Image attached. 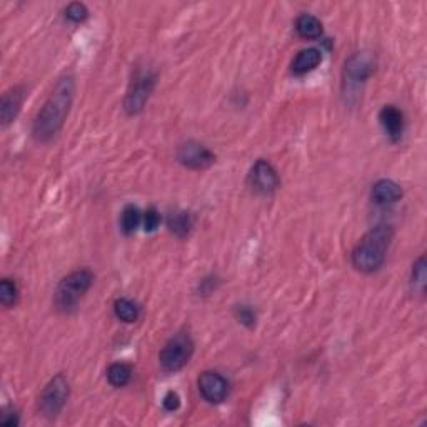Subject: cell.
<instances>
[{
	"label": "cell",
	"mask_w": 427,
	"mask_h": 427,
	"mask_svg": "<svg viewBox=\"0 0 427 427\" xmlns=\"http://www.w3.org/2000/svg\"><path fill=\"white\" fill-rule=\"evenodd\" d=\"M372 200L379 206H387V204H394L403 198V189L394 181L382 179V181L376 182L372 187Z\"/></svg>",
	"instance_id": "cell-13"
},
{
	"label": "cell",
	"mask_w": 427,
	"mask_h": 427,
	"mask_svg": "<svg viewBox=\"0 0 427 427\" xmlns=\"http://www.w3.org/2000/svg\"><path fill=\"white\" fill-rule=\"evenodd\" d=\"M154 86H156V74L152 70H137L124 100V108L129 115H136L142 112L150 94H152Z\"/></svg>",
	"instance_id": "cell-5"
},
{
	"label": "cell",
	"mask_w": 427,
	"mask_h": 427,
	"mask_svg": "<svg viewBox=\"0 0 427 427\" xmlns=\"http://www.w3.org/2000/svg\"><path fill=\"white\" fill-rule=\"evenodd\" d=\"M250 187L257 194H272L279 187L280 179L275 169L267 161H257L249 174Z\"/></svg>",
	"instance_id": "cell-9"
},
{
	"label": "cell",
	"mask_w": 427,
	"mask_h": 427,
	"mask_svg": "<svg viewBox=\"0 0 427 427\" xmlns=\"http://www.w3.org/2000/svg\"><path fill=\"white\" fill-rule=\"evenodd\" d=\"M194 354V342L187 332L175 334L159 354V362L167 372L181 371Z\"/></svg>",
	"instance_id": "cell-4"
},
{
	"label": "cell",
	"mask_w": 427,
	"mask_h": 427,
	"mask_svg": "<svg viewBox=\"0 0 427 427\" xmlns=\"http://www.w3.org/2000/svg\"><path fill=\"white\" fill-rule=\"evenodd\" d=\"M162 405H164L166 411L172 412V411H177L179 405H181V397H179L177 392L174 391H169L164 397V401H162Z\"/></svg>",
	"instance_id": "cell-25"
},
{
	"label": "cell",
	"mask_w": 427,
	"mask_h": 427,
	"mask_svg": "<svg viewBox=\"0 0 427 427\" xmlns=\"http://www.w3.org/2000/svg\"><path fill=\"white\" fill-rule=\"evenodd\" d=\"M142 222V214L136 206H127L122 211V217H120V227H122L124 234L131 236L139 227Z\"/></svg>",
	"instance_id": "cell-18"
},
{
	"label": "cell",
	"mask_w": 427,
	"mask_h": 427,
	"mask_svg": "<svg viewBox=\"0 0 427 427\" xmlns=\"http://www.w3.org/2000/svg\"><path fill=\"white\" fill-rule=\"evenodd\" d=\"M0 424L6 427L19 426V414H17L14 409H10V411H3V416L0 417Z\"/></svg>",
	"instance_id": "cell-26"
},
{
	"label": "cell",
	"mask_w": 427,
	"mask_h": 427,
	"mask_svg": "<svg viewBox=\"0 0 427 427\" xmlns=\"http://www.w3.org/2000/svg\"><path fill=\"white\" fill-rule=\"evenodd\" d=\"M131 378H132V369L129 364L115 362L107 369V379L114 387L127 386Z\"/></svg>",
	"instance_id": "cell-17"
},
{
	"label": "cell",
	"mask_w": 427,
	"mask_h": 427,
	"mask_svg": "<svg viewBox=\"0 0 427 427\" xmlns=\"http://www.w3.org/2000/svg\"><path fill=\"white\" fill-rule=\"evenodd\" d=\"M75 92L74 79L65 75L56 83L52 94L45 100L44 107L33 120L32 134L39 142H49L57 136L58 131L64 127V122L69 115Z\"/></svg>",
	"instance_id": "cell-1"
},
{
	"label": "cell",
	"mask_w": 427,
	"mask_h": 427,
	"mask_svg": "<svg viewBox=\"0 0 427 427\" xmlns=\"http://www.w3.org/2000/svg\"><path fill=\"white\" fill-rule=\"evenodd\" d=\"M177 159L182 166L189 167L194 170H202L211 167L216 162V156L209 150L206 145L199 144V142L189 140L182 144L177 150Z\"/></svg>",
	"instance_id": "cell-8"
},
{
	"label": "cell",
	"mask_w": 427,
	"mask_h": 427,
	"mask_svg": "<svg viewBox=\"0 0 427 427\" xmlns=\"http://www.w3.org/2000/svg\"><path fill=\"white\" fill-rule=\"evenodd\" d=\"M167 225H169L170 232H174L177 237H187L191 234L192 225V216L186 211H175L170 212L167 217Z\"/></svg>",
	"instance_id": "cell-16"
},
{
	"label": "cell",
	"mask_w": 427,
	"mask_h": 427,
	"mask_svg": "<svg viewBox=\"0 0 427 427\" xmlns=\"http://www.w3.org/2000/svg\"><path fill=\"white\" fill-rule=\"evenodd\" d=\"M17 296H19V291H17L15 282H12L10 279H3L0 284V303L3 307H12L17 303Z\"/></svg>",
	"instance_id": "cell-20"
},
{
	"label": "cell",
	"mask_w": 427,
	"mask_h": 427,
	"mask_svg": "<svg viewBox=\"0 0 427 427\" xmlns=\"http://www.w3.org/2000/svg\"><path fill=\"white\" fill-rule=\"evenodd\" d=\"M24 100V90L20 87H14L3 94L2 104H0V119H2L3 125H8L19 114L20 107H22Z\"/></svg>",
	"instance_id": "cell-12"
},
{
	"label": "cell",
	"mask_w": 427,
	"mask_h": 427,
	"mask_svg": "<svg viewBox=\"0 0 427 427\" xmlns=\"http://www.w3.org/2000/svg\"><path fill=\"white\" fill-rule=\"evenodd\" d=\"M236 316H237L239 322L249 325V328H252V325L255 324V314L252 309L247 307V305H239L236 311Z\"/></svg>",
	"instance_id": "cell-24"
},
{
	"label": "cell",
	"mask_w": 427,
	"mask_h": 427,
	"mask_svg": "<svg viewBox=\"0 0 427 427\" xmlns=\"http://www.w3.org/2000/svg\"><path fill=\"white\" fill-rule=\"evenodd\" d=\"M144 229L145 232H154V230H157L159 225H161V214L157 212V209L150 207L147 209V212L144 214Z\"/></svg>",
	"instance_id": "cell-23"
},
{
	"label": "cell",
	"mask_w": 427,
	"mask_h": 427,
	"mask_svg": "<svg viewBox=\"0 0 427 427\" xmlns=\"http://www.w3.org/2000/svg\"><path fill=\"white\" fill-rule=\"evenodd\" d=\"M69 380L64 374H57L47 386L44 387L39 397V409L45 417H57L62 412L69 399Z\"/></svg>",
	"instance_id": "cell-6"
},
{
	"label": "cell",
	"mask_w": 427,
	"mask_h": 427,
	"mask_svg": "<svg viewBox=\"0 0 427 427\" xmlns=\"http://www.w3.org/2000/svg\"><path fill=\"white\" fill-rule=\"evenodd\" d=\"M322 54L317 49H304L297 54L292 62V72L297 75H304L316 69L321 64Z\"/></svg>",
	"instance_id": "cell-14"
},
{
	"label": "cell",
	"mask_w": 427,
	"mask_h": 427,
	"mask_svg": "<svg viewBox=\"0 0 427 427\" xmlns=\"http://www.w3.org/2000/svg\"><path fill=\"white\" fill-rule=\"evenodd\" d=\"M199 391L204 399L211 404H219L229 394L227 379L222 378L219 372L207 371L200 374L199 378Z\"/></svg>",
	"instance_id": "cell-10"
},
{
	"label": "cell",
	"mask_w": 427,
	"mask_h": 427,
	"mask_svg": "<svg viewBox=\"0 0 427 427\" xmlns=\"http://www.w3.org/2000/svg\"><path fill=\"white\" fill-rule=\"evenodd\" d=\"M115 316L124 322H136L139 319V307L129 299H119L114 305Z\"/></svg>",
	"instance_id": "cell-19"
},
{
	"label": "cell",
	"mask_w": 427,
	"mask_h": 427,
	"mask_svg": "<svg viewBox=\"0 0 427 427\" xmlns=\"http://www.w3.org/2000/svg\"><path fill=\"white\" fill-rule=\"evenodd\" d=\"M426 257L422 255L419 261L414 264L412 269V287L414 291H417L419 294H424L426 291Z\"/></svg>",
	"instance_id": "cell-21"
},
{
	"label": "cell",
	"mask_w": 427,
	"mask_h": 427,
	"mask_svg": "<svg viewBox=\"0 0 427 427\" xmlns=\"http://www.w3.org/2000/svg\"><path fill=\"white\" fill-rule=\"evenodd\" d=\"M296 31L303 39H319L322 35V24L317 17L311 14H303L297 17L296 20Z\"/></svg>",
	"instance_id": "cell-15"
},
{
	"label": "cell",
	"mask_w": 427,
	"mask_h": 427,
	"mask_svg": "<svg viewBox=\"0 0 427 427\" xmlns=\"http://www.w3.org/2000/svg\"><path fill=\"white\" fill-rule=\"evenodd\" d=\"M379 122L382 125L384 132L391 140L397 142L403 137L404 132V114L396 106H386L379 112Z\"/></svg>",
	"instance_id": "cell-11"
},
{
	"label": "cell",
	"mask_w": 427,
	"mask_h": 427,
	"mask_svg": "<svg viewBox=\"0 0 427 427\" xmlns=\"http://www.w3.org/2000/svg\"><path fill=\"white\" fill-rule=\"evenodd\" d=\"M65 17L70 20V22H83V20L89 17V10L87 7L81 2H72L69 7L65 8Z\"/></svg>",
	"instance_id": "cell-22"
},
{
	"label": "cell",
	"mask_w": 427,
	"mask_h": 427,
	"mask_svg": "<svg viewBox=\"0 0 427 427\" xmlns=\"http://www.w3.org/2000/svg\"><path fill=\"white\" fill-rule=\"evenodd\" d=\"M392 236L394 232L391 225H378L371 229L353 250V266L355 269L366 274L379 271L386 261Z\"/></svg>",
	"instance_id": "cell-2"
},
{
	"label": "cell",
	"mask_w": 427,
	"mask_h": 427,
	"mask_svg": "<svg viewBox=\"0 0 427 427\" xmlns=\"http://www.w3.org/2000/svg\"><path fill=\"white\" fill-rule=\"evenodd\" d=\"M92 282H94V275L87 269L75 271L72 274L67 275L65 279L61 280V284L57 286L56 296H54L56 307L62 312L74 311L77 307L79 300L90 289Z\"/></svg>",
	"instance_id": "cell-3"
},
{
	"label": "cell",
	"mask_w": 427,
	"mask_h": 427,
	"mask_svg": "<svg viewBox=\"0 0 427 427\" xmlns=\"http://www.w3.org/2000/svg\"><path fill=\"white\" fill-rule=\"evenodd\" d=\"M374 70L376 58L371 52L354 54L344 67V89L347 92H355L374 74Z\"/></svg>",
	"instance_id": "cell-7"
}]
</instances>
